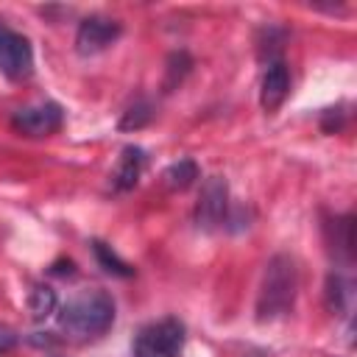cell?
Wrapping results in <instances>:
<instances>
[{"instance_id": "3957f363", "label": "cell", "mask_w": 357, "mask_h": 357, "mask_svg": "<svg viewBox=\"0 0 357 357\" xmlns=\"http://www.w3.org/2000/svg\"><path fill=\"white\" fill-rule=\"evenodd\" d=\"M184 349V324L178 318H159L142 326L131 343V357H178Z\"/></svg>"}, {"instance_id": "7a4b0ae2", "label": "cell", "mask_w": 357, "mask_h": 357, "mask_svg": "<svg viewBox=\"0 0 357 357\" xmlns=\"http://www.w3.org/2000/svg\"><path fill=\"white\" fill-rule=\"evenodd\" d=\"M298 290V271L293 257L273 254L265 265L259 293H257V321H276L293 310Z\"/></svg>"}, {"instance_id": "52a82bcc", "label": "cell", "mask_w": 357, "mask_h": 357, "mask_svg": "<svg viewBox=\"0 0 357 357\" xmlns=\"http://www.w3.org/2000/svg\"><path fill=\"white\" fill-rule=\"evenodd\" d=\"M123 28L117 20H109V17H86L78 22V31H75V50L81 56H95V53H103L109 45H114L120 39Z\"/></svg>"}, {"instance_id": "ba28073f", "label": "cell", "mask_w": 357, "mask_h": 357, "mask_svg": "<svg viewBox=\"0 0 357 357\" xmlns=\"http://www.w3.org/2000/svg\"><path fill=\"white\" fill-rule=\"evenodd\" d=\"M287 92H290V70H287V64L282 59L268 61L265 73H262V84H259V106L271 114L284 103Z\"/></svg>"}, {"instance_id": "8992f818", "label": "cell", "mask_w": 357, "mask_h": 357, "mask_svg": "<svg viewBox=\"0 0 357 357\" xmlns=\"http://www.w3.org/2000/svg\"><path fill=\"white\" fill-rule=\"evenodd\" d=\"M61 123H64V109L56 100H42V103L22 106L11 117V126L25 137H50L61 128Z\"/></svg>"}, {"instance_id": "8fae6325", "label": "cell", "mask_w": 357, "mask_h": 357, "mask_svg": "<svg viewBox=\"0 0 357 357\" xmlns=\"http://www.w3.org/2000/svg\"><path fill=\"white\" fill-rule=\"evenodd\" d=\"M324 298L329 312L335 315H346L351 307V282L343 273H329L326 276V287H324Z\"/></svg>"}, {"instance_id": "6da1fadb", "label": "cell", "mask_w": 357, "mask_h": 357, "mask_svg": "<svg viewBox=\"0 0 357 357\" xmlns=\"http://www.w3.org/2000/svg\"><path fill=\"white\" fill-rule=\"evenodd\" d=\"M112 324H114V298L100 287L75 293L73 298H67V304L59 307L56 315L59 332L70 340H95L106 335Z\"/></svg>"}, {"instance_id": "277c9868", "label": "cell", "mask_w": 357, "mask_h": 357, "mask_svg": "<svg viewBox=\"0 0 357 357\" xmlns=\"http://www.w3.org/2000/svg\"><path fill=\"white\" fill-rule=\"evenodd\" d=\"M229 218V184L223 176H209L201 184V195L195 204V226L201 231H215Z\"/></svg>"}, {"instance_id": "2e32d148", "label": "cell", "mask_w": 357, "mask_h": 357, "mask_svg": "<svg viewBox=\"0 0 357 357\" xmlns=\"http://www.w3.org/2000/svg\"><path fill=\"white\" fill-rule=\"evenodd\" d=\"M151 117H153V106H151V100L139 98V100H134V103L123 112V117H120V131H137V128L148 126Z\"/></svg>"}, {"instance_id": "5b68a950", "label": "cell", "mask_w": 357, "mask_h": 357, "mask_svg": "<svg viewBox=\"0 0 357 357\" xmlns=\"http://www.w3.org/2000/svg\"><path fill=\"white\" fill-rule=\"evenodd\" d=\"M0 73L8 81H25L33 73V47L28 36L0 25Z\"/></svg>"}, {"instance_id": "9a60e30c", "label": "cell", "mask_w": 357, "mask_h": 357, "mask_svg": "<svg viewBox=\"0 0 357 357\" xmlns=\"http://www.w3.org/2000/svg\"><path fill=\"white\" fill-rule=\"evenodd\" d=\"M56 310V290L47 284H36L28 296V312L33 321H45Z\"/></svg>"}, {"instance_id": "4fadbf2b", "label": "cell", "mask_w": 357, "mask_h": 357, "mask_svg": "<svg viewBox=\"0 0 357 357\" xmlns=\"http://www.w3.org/2000/svg\"><path fill=\"white\" fill-rule=\"evenodd\" d=\"M92 251H95V259H98V265H100L106 273H112V276H120V279H128V276H134V268H131L126 259H120V257L114 254V248H112V245H106L103 240H92Z\"/></svg>"}, {"instance_id": "ac0fdd59", "label": "cell", "mask_w": 357, "mask_h": 357, "mask_svg": "<svg viewBox=\"0 0 357 357\" xmlns=\"http://www.w3.org/2000/svg\"><path fill=\"white\" fill-rule=\"evenodd\" d=\"M20 343V335L11 329V326H6V324H0V354H6V351H11L14 346Z\"/></svg>"}, {"instance_id": "d6986e66", "label": "cell", "mask_w": 357, "mask_h": 357, "mask_svg": "<svg viewBox=\"0 0 357 357\" xmlns=\"http://www.w3.org/2000/svg\"><path fill=\"white\" fill-rule=\"evenodd\" d=\"M50 273H56V276H73L75 273V262L73 259H59V262H53Z\"/></svg>"}, {"instance_id": "9c48e42d", "label": "cell", "mask_w": 357, "mask_h": 357, "mask_svg": "<svg viewBox=\"0 0 357 357\" xmlns=\"http://www.w3.org/2000/svg\"><path fill=\"white\" fill-rule=\"evenodd\" d=\"M142 167H145V151L139 145H126L120 151V162L112 173V190L114 192H128L137 187L139 176H142Z\"/></svg>"}, {"instance_id": "e0dca14e", "label": "cell", "mask_w": 357, "mask_h": 357, "mask_svg": "<svg viewBox=\"0 0 357 357\" xmlns=\"http://www.w3.org/2000/svg\"><path fill=\"white\" fill-rule=\"evenodd\" d=\"M343 109L340 106H332V109H324V114H321V131L324 134H335V131H340L343 128Z\"/></svg>"}, {"instance_id": "5bb4252c", "label": "cell", "mask_w": 357, "mask_h": 357, "mask_svg": "<svg viewBox=\"0 0 357 357\" xmlns=\"http://www.w3.org/2000/svg\"><path fill=\"white\" fill-rule=\"evenodd\" d=\"M195 178H198V165L192 159H178L165 170V184L178 192L187 190L190 184H195Z\"/></svg>"}, {"instance_id": "7c38bea8", "label": "cell", "mask_w": 357, "mask_h": 357, "mask_svg": "<svg viewBox=\"0 0 357 357\" xmlns=\"http://www.w3.org/2000/svg\"><path fill=\"white\" fill-rule=\"evenodd\" d=\"M192 70V59L187 50H173L167 56V64H165V81H162V89L165 92H173L184 84V78L190 75Z\"/></svg>"}, {"instance_id": "30bf717a", "label": "cell", "mask_w": 357, "mask_h": 357, "mask_svg": "<svg viewBox=\"0 0 357 357\" xmlns=\"http://www.w3.org/2000/svg\"><path fill=\"white\" fill-rule=\"evenodd\" d=\"M329 251L335 254V259L340 262H351L354 259V218L351 215H343V218H335L329 226Z\"/></svg>"}]
</instances>
